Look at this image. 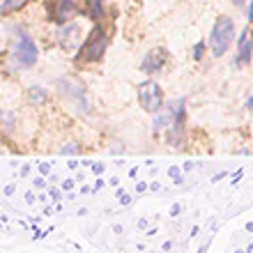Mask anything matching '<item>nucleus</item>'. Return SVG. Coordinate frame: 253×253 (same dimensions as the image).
<instances>
[{
  "label": "nucleus",
  "mask_w": 253,
  "mask_h": 253,
  "mask_svg": "<svg viewBox=\"0 0 253 253\" xmlns=\"http://www.w3.org/2000/svg\"><path fill=\"white\" fill-rule=\"evenodd\" d=\"M235 40V26L233 21L228 19V16H223V19L216 21V26H214L212 30V53L219 58V55H223L228 51V46L233 44Z\"/></svg>",
  "instance_id": "f257e3e1"
},
{
  "label": "nucleus",
  "mask_w": 253,
  "mask_h": 253,
  "mask_svg": "<svg viewBox=\"0 0 253 253\" xmlns=\"http://www.w3.org/2000/svg\"><path fill=\"white\" fill-rule=\"evenodd\" d=\"M249 108H253V99H251V101H249Z\"/></svg>",
  "instance_id": "9b49d317"
},
{
  "label": "nucleus",
  "mask_w": 253,
  "mask_h": 253,
  "mask_svg": "<svg viewBox=\"0 0 253 253\" xmlns=\"http://www.w3.org/2000/svg\"><path fill=\"white\" fill-rule=\"evenodd\" d=\"M87 9L94 19H101L104 16V0H87Z\"/></svg>",
  "instance_id": "6e6552de"
},
{
  "label": "nucleus",
  "mask_w": 253,
  "mask_h": 253,
  "mask_svg": "<svg viewBox=\"0 0 253 253\" xmlns=\"http://www.w3.org/2000/svg\"><path fill=\"white\" fill-rule=\"evenodd\" d=\"M203 51H205V46H203V44H198V46H196V58H198V55L203 53Z\"/></svg>",
  "instance_id": "1a4fd4ad"
},
{
  "label": "nucleus",
  "mask_w": 253,
  "mask_h": 253,
  "mask_svg": "<svg viewBox=\"0 0 253 253\" xmlns=\"http://www.w3.org/2000/svg\"><path fill=\"white\" fill-rule=\"evenodd\" d=\"M251 53H253V40H251V30H247V33H242L240 44H237V65H247L251 60Z\"/></svg>",
  "instance_id": "39448f33"
},
{
  "label": "nucleus",
  "mask_w": 253,
  "mask_h": 253,
  "mask_svg": "<svg viewBox=\"0 0 253 253\" xmlns=\"http://www.w3.org/2000/svg\"><path fill=\"white\" fill-rule=\"evenodd\" d=\"M164 60H166V58H164V51H152V53L147 55V60L143 62V69H145L147 74H154L164 65Z\"/></svg>",
  "instance_id": "423d86ee"
},
{
  "label": "nucleus",
  "mask_w": 253,
  "mask_h": 253,
  "mask_svg": "<svg viewBox=\"0 0 253 253\" xmlns=\"http://www.w3.org/2000/svg\"><path fill=\"white\" fill-rule=\"evenodd\" d=\"M251 2H253V0H251ZM249 16H251V19H253V5H251V12H249Z\"/></svg>",
  "instance_id": "9d476101"
},
{
  "label": "nucleus",
  "mask_w": 253,
  "mask_h": 253,
  "mask_svg": "<svg viewBox=\"0 0 253 253\" xmlns=\"http://www.w3.org/2000/svg\"><path fill=\"white\" fill-rule=\"evenodd\" d=\"M74 12H76V5H74L72 0H60V12H58V21H60V23H65L67 16H69V14H74Z\"/></svg>",
  "instance_id": "0eeeda50"
},
{
  "label": "nucleus",
  "mask_w": 253,
  "mask_h": 253,
  "mask_svg": "<svg viewBox=\"0 0 253 253\" xmlns=\"http://www.w3.org/2000/svg\"><path fill=\"white\" fill-rule=\"evenodd\" d=\"M106 51V35L101 33L99 28L90 35V40L85 42V46L81 51V60H99Z\"/></svg>",
  "instance_id": "20e7f679"
},
{
  "label": "nucleus",
  "mask_w": 253,
  "mask_h": 253,
  "mask_svg": "<svg viewBox=\"0 0 253 253\" xmlns=\"http://www.w3.org/2000/svg\"><path fill=\"white\" fill-rule=\"evenodd\" d=\"M138 97H140V104L145 108L147 113H157L161 106H164V92H161V87L154 83V81H147L143 83L138 90Z\"/></svg>",
  "instance_id": "f03ea898"
},
{
  "label": "nucleus",
  "mask_w": 253,
  "mask_h": 253,
  "mask_svg": "<svg viewBox=\"0 0 253 253\" xmlns=\"http://www.w3.org/2000/svg\"><path fill=\"white\" fill-rule=\"evenodd\" d=\"M14 60L19 67H30L37 62V46H35V42L26 35H21L16 37L14 42Z\"/></svg>",
  "instance_id": "7ed1b4c3"
}]
</instances>
